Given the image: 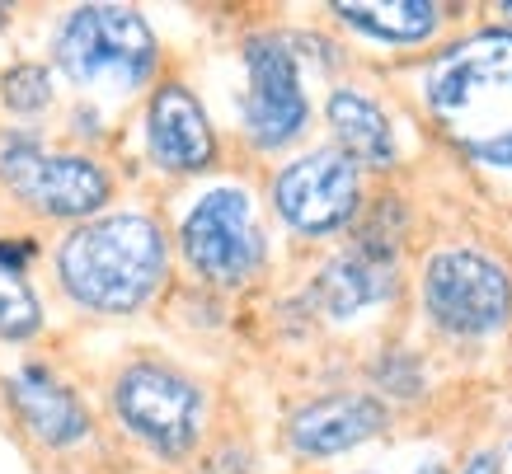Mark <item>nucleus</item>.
Returning <instances> with one entry per match:
<instances>
[{"mask_svg": "<svg viewBox=\"0 0 512 474\" xmlns=\"http://www.w3.org/2000/svg\"><path fill=\"white\" fill-rule=\"evenodd\" d=\"M38 324H43V306H38V296L24 287V277L19 273H5L0 268V338H19L38 334Z\"/></svg>", "mask_w": 512, "mask_h": 474, "instance_id": "nucleus-16", "label": "nucleus"}, {"mask_svg": "<svg viewBox=\"0 0 512 474\" xmlns=\"http://www.w3.org/2000/svg\"><path fill=\"white\" fill-rule=\"evenodd\" d=\"M165 268H170L165 235L141 212L85 221L66 235L62 254H57L62 287L80 306L104 310V315H127V310L146 306L165 282Z\"/></svg>", "mask_w": 512, "mask_h": 474, "instance_id": "nucleus-2", "label": "nucleus"}, {"mask_svg": "<svg viewBox=\"0 0 512 474\" xmlns=\"http://www.w3.org/2000/svg\"><path fill=\"white\" fill-rule=\"evenodd\" d=\"M0 99H5V108H15V113H38L52 99V80H47L43 66L24 62L0 80Z\"/></svg>", "mask_w": 512, "mask_h": 474, "instance_id": "nucleus-17", "label": "nucleus"}, {"mask_svg": "<svg viewBox=\"0 0 512 474\" xmlns=\"http://www.w3.org/2000/svg\"><path fill=\"white\" fill-rule=\"evenodd\" d=\"M461 474H498V456H494V451H480V456L466 460V470H461Z\"/></svg>", "mask_w": 512, "mask_h": 474, "instance_id": "nucleus-19", "label": "nucleus"}, {"mask_svg": "<svg viewBox=\"0 0 512 474\" xmlns=\"http://www.w3.org/2000/svg\"><path fill=\"white\" fill-rule=\"evenodd\" d=\"M0 179L47 216H90L109 202V174L94 160L52 155L24 132L0 137Z\"/></svg>", "mask_w": 512, "mask_h": 474, "instance_id": "nucleus-7", "label": "nucleus"}, {"mask_svg": "<svg viewBox=\"0 0 512 474\" xmlns=\"http://www.w3.org/2000/svg\"><path fill=\"white\" fill-rule=\"evenodd\" d=\"M273 207L301 235H329L357 212V160L348 151H311L273 184Z\"/></svg>", "mask_w": 512, "mask_h": 474, "instance_id": "nucleus-8", "label": "nucleus"}, {"mask_svg": "<svg viewBox=\"0 0 512 474\" xmlns=\"http://www.w3.org/2000/svg\"><path fill=\"white\" fill-rule=\"evenodd\" d=\"M10 399H15V409L24 413V423L52 446H71L90 432L85 409H80L76 399H71V390H62L43 367L19 371L15 381H10Z\"/></svg>", "mask_w": 512, "mask_h": 474, "instance_id": "nucleus-12", "label": "nucleus"}, {"mask_svg": "<svg viewBox=\"0 0 512 474\" xmlns=\"http://www.w3.org/2000/svg\"><path fill=\"white\" fill-rule=\"evenodd\" d=\"M179 245H184V259L207 282H221V287L245 282L264 263V235H259L254 207L240 188L202 193L179 226Z\"/></svg>", "mask_w": 512, "mask_h": 474, "instance_id": "nucleus-5", "label": "nucleus"}, {"mask_svg": "<svg viewBox=\"0 0 512 474\" xmlns=\"http://www.w3.org/2000/svg\"><path fill=\"white\" fill-rule=\"evenodd\" d=\"M437 127L470 160L512 169V33L489 29L451 43L423 76Z\"/></svg>", "mask_w": 512, "mask_h": 474, "instance_id": "nucleus-1", "label": "nucleus"}, {"mask_svg": "<svg viewBox=\"0 0 512 474\" xmlns=\"http://www.w3.org/2000/svg\"><path fill=\"white\" fill-rule=\"evenodd\" d=\"M113 409L160 456H184L202 428V390L160 362H137L113 385Z\"/></svg>", "mask_w": 512, "mask_h": 474, "instance_id": "nucleus-6", "label": "nucleus"}, {"mask_svg": "<svg viewBox=\"0 0 512 474\" xmlns=\"http://www.w3.org/2000/svg\"><path fill=\"white\" fill-rule=\"evenodd\" d=\"M423 306L447 334H498L512 320V273L480 249H442L423 268Z\"/></svg>", "mask_w": 512, "mask_h": 474, "instance_id": "nucleus-3", "label": "nucleus"}, {"mask_svg": "<svg viewBox=\"0 0 512 474\" xmlns=\"http://www.w3.org/2000/svg\"><path fill=\"white\" fill-rule=\"evenodd\" d=\"M334 15H339L343 24H353V29L381 38V43H423V38L437 29L442 10L428 5V0H381V5L339 0Z\"/></svg>", "mask_w": 512, "mask_h": 474, "instance_id": "nucleus-15", "label": "nucleus"}, {"mask_svg": "<svg viewBox=\"0 0 512 474\" xmlns=\"http://www.w3.org/2000/svg\"><path fill=\"white\" fill-rule=\"evenodd\" d=\"M57 62L71 80L141 85L156 66V33L127 5H80L57 33Z\"/></svg>", "mask_w": 512, "mask_h": 474, "instance_id": "nucleus-4", "label": "nucleus"}, {"mask_svg": "<svg viewBox=\"0 0 512 474\" xmlns=\"http://www.w3.org/2000/svg\"><path fill=\"white\" fill-rule=\"evenodd\" d=\"M386 418V404L372 395H329L296 409L287 437L301 456H339V451L372 442L376 432L386 428Z\"/></svg>", "mask_w": 512, "mask_h": 474, "instance_id": "nucleus-11", "label": "nucleus"}, {"mask_svg": "<svg viewBox=\"0 0 512 474\" xmlns=\"http://www.w3.org/2000/svg\"><path fill=\"white\" fill-rule=\"evenodd\" d=\"M29 259H33V245H24V240H0V268H5V273H19Z\"/></svg>", "mask_w": 512, "mask_h": 474, "instance_id": "nucleus-18", "label": "nucleus"}, {"mask_svg": "<svg viewBox=\"0 0 512 474\" xmlns=\"http://www.w3.org/2000/svg\"><path fill=\"white\" fill-rule=\"evenodd\" d=\"M245 71V127L254 146H287L306 127V94H301V76H296V57L287 38H278V33L249 38Z\"/></svg>", "mask_w": 512, "mask_h": 474, "instance_id": "nucleus-9", "label": "nucleus"}, {"mask_svg": "<svg viewBox=\"0 0 512 474\" xmlns=\"http://www.w3.org/2000/svg\"><path fill=\"white\" fill-rule=\"evenodd\" d=\"M146 146L156 155L160 169L170 174H198L212 165L217 155V137L207 113L184 85H160L151 108H146Z\"/></svg>", "mask_w": 512, "mask_h": 474, "instance_id": "nucleus-10", "label": "nucleus"}, {"mask_svg": "<svg viewBox=\"0 0 512 474\" xmlns=\"http://www.w3.org/2000/svg\"><path fill=\"white\" fill-rule=\"evenodd\" d=\"M503 19H512V5H503Z\"/></svg>", "mask_w": 512, "mask_h": 474, "instance_id": "nucleus-21", "label": "nucleus"}, {"mask_svg": "<svg viewBox=\"0 0 512 474\" xmlns=\"http://www.w3.org/2000/svg\"><path fill=\"white\" fill-rule=\"evenodd\" d=\"M315 296L329 315H357L362 306H376L395 296V268L390 259H376V254H348V259H334L315 282Z\"/></svg>", "mask_w": 512, "mask_h": 474, "instance_id": "nucleus-13", "label": "nucleus"}, {"mask_svg": "<svg viewBox=\"0 0 512 474\" xmlns=\"http://www.w3.org/2000/svg\"><path fill=\"white\" fill-rule=\"evenodd\" d=\"M414 474H447V465H442V460H433V465H423V470H414Z\"/></svg>", "mask_w": 512, "mask_h": 474, "instance_id": "nucleus-20", "label": "nucleus"}, {"mask_svg": "<svg viewBox=\"0 0 512 474\" xmlns=\"http://www.w3.org/2000/svg\"><path fill=\"white\" fill-rule=\"evenodd\" d=\"M0 24H5V10H0Z\"/></svg>", "mask_w": 512, "mask_h": 474, "instance_id": "nucleus-22", "label": "nucleus"}, {"mask_svg": "<svg viewBox=\"0 0 512 474\" xmlns=\"http://www.w3.org/2000/svg\"><path fill=\"white\" fill-rule=\"evenodd\" d=\"M329 127L339 132L343 151L367 165H390L395 160V137H390V118L357 90L329 94Z\"/></svg>", "mask_w": 512, "mask_h": 474, "instance_id": "nucleus-14", "label": "nucleus"}]
</instances>
